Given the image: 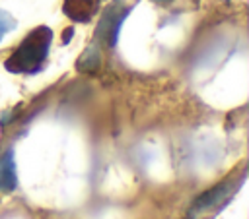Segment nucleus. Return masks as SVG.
<instances>
[{"label":"nucleus","instance_id":"1","mask_svg":"<svg viewBox=\"0 0 249 219\" xmlns=\"http://www.w3.org/2000/svg\"><path fill=\"white\" fill-rule=\"evenodd\" d=\"M51 41H53V31L47 25H39L33 31H29L23 41L18 45V48L10 54V58L6 60V70L12 74H37L39 70H43L47 56H49V48H51Z\"/></svg>","mask_w":249,"mask_h":219},{"label":"nucleus","instance_id":"2","mask_svg":"<svg viewBox=\"0 0 249 219\" xmlns=\"http://www.w3.org/2000/svg\"><path fill=\"white\" fill-rule=\"evenodd\" d=\"M243 180H245V171H243L237 178H235V176H230V178L222 180L220 184L208 188L206 192H202L200 196L195 198V202H193L191 207H189V213H195V215H198V217L202 219V215L214 213V211L222 209V207L233 198V194L241 188Z\"/></svg>","mask_w":249,"mask_h":219},{"label":"nucleus","instance_id":"3","mask_svg":"<svg viewBox=\"0 0 249 219\" xmlns=\"http://www.w3.org/2000/svg\"><path fill=\"white\" fill-rule=\"evenodd\" d=\"M128 10H115V6L101 17L99 25H97V33H95V41H103L105 45L109 47H115L117 45V39H119V31H121V23L124 21Z\"/></svg>","mask_w":249,"mask_h":219},{"label":"nucleus","instance_id":"4","mask_svg":"<svg viewBox=\"0 0 249 219\" xmlns=\"http://www.w3.org/2000/svg\"><path fill=\"white\" fill-rule=\"evenodd\" d=\"M62 12L78 23H86L97 12V0H64Z\"/></svg>","mask_w":249,"mask_h":219},{"label":"nucleus","instance_id":"5","mask_svg":"<svg viewBox=\"0 0 249 219\" xmlns=\"http://www.w3.org/2000/svg\"><path fill=\"white\" fill-rule=\"evenodd\" d=\"M18 186V174H16V161L14 151L6 149L0 155V192L10 194Z\"/></svg>","mask_w":249,"mask_h":219},{"label":"nucleus","instance_id":"6","mask_svg":"<svg viewBox=\"0 0 249 219\" xmlns=\"http://www.w3.org/2000/svg\"><path fill=\"white\" fill-rule=\"evenodd\" d=\"M99 64H101V52H99V45L95 41L82 52V56L76 62V70H80L84 74H93L99 70Z\"/></svg>","mask_w":249,"mask_h":219},{"label":"nucleus","instance_id":"7","mask_svg":"<svg viewBox=\"0 0 249 219\" xmlns=\"http://www.w3.org/2000/svg\"><path fill=\"white\" fill-rule=\"evenodd\" d=\"M16 25H18V21L12 17V14L0 8V43L4 41V37H6L10 31L16 29Z\"/></svg>","mask_w":249,"mask_h":219},{"label":"nucleus","instance_id":"8","mask_svg":"<svg viewBox=\"0 0 249 219\" xmlns=\"http://www.w3.org/2000/svg\"><path fill=\"white\" fill-rule=\"evenodd\" d=\"M185 219H200V217L195 215V213H189V211H187V217H185Z\"/></svg>","mask_w":249,"mask_h":219},{"label":"nucleus","instance_id":"9","mask_svg":"<svg viewBox=\"0 0 249 219\" xmlns=\"http://www.w3.org/2000/svg\"><path fill=\"white\" fill-rule=\"evenodd\" d=\"M156 2H167V0H156Z\"/></svg>","mask_w":249,"mask_h":219}]
</instances>
